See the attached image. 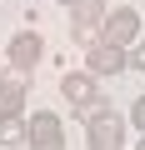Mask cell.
I'll return each mask as SVG.
<instances>
[{"mask_svg":"<svg viewBox=\"0 0 145 150\" xmlns=\"http://www.w3.org/2000/svg\"><path fill=\"white\" fill-rule=\"evenodd\" d=\"M80 120H85L90 150H120V145H125V115H115L110 100H90V105L80 110Z\"/></svg>","mask_w":145,"mask_h":150,"instance_id":"1","label":"cell"},{"mask_svg":"<svg viewBox=\"0 0 145 150\" xmlns=\"http://www.w3.org/2000/svg\"><path fill=\"white\" fill-rule=\"evenodd\" d=\"M105 0H70V35L75 45H95L100 40V20H105Z\"/></svg>","mask_w":145,"mask_h":150,"instance_id":"2","label":"cell"},{"mask_svg":"<svg viewBox=\"0 0 145 150\" xmlns=\"http://www.w3.org/2000/svg\"><path fill=\"white\" fill-rule=\"evenodd\" d=\"M135 35H140V10H135V5H115V10H105V20H100V40L130 50Z\"/></svg>","mask_w":145,"mask_h":150,"instance_id":"3","label":"cell"},{"mask_svg":"<svg viewBox=\"0 0 145 150\" xmlns=\"http://www.w3.org/2000/svg\"><path fill=\"white\" fill-rule=\"evenodd\" d=\"M25 145H30V150H65V125H60V115H55V110H35Z\"/></svg>","mask_w":145,"mask_h":150,"instance_id":"4","label":"cell"},{"mask_svg":"<svg viewBox=\"0 0 145 150\" xmlns=\"http://www.w3.org/2000/svg\"><path fill=\"white\" fill-rule=\"evenodd\" d=\"M10 70H20V75H30L40 60H45V40L35 35V30H20V35H10Z\"/></svg>","mask_w":145,"mask_h":150,"instance_id":"5","label":"cell"},{"mask_svg":"<svg viewBox=\"0 0 145 150\" xmlns=\"http://www.w3.org/2000/svg\"><path fill=\"white\" fill-rule=\"evenodd\" d=\"M85 70L90 75H120L125 70V50L110 45V40H95V45H85Z\"/></svg>","mask_w":145,"mask_h":150,"instance_id":"6","label":"cell"},{"mask_svg":"<svg viewBox=\"0 0 145 150\" xmlns=\"http://www.w3.org/2000/svg\"><path fill=\"white\" fill-rule=\"evenodd\" d=\"M60 95L75 105V110H85L90 100H100V90H95V75L90 70H75V75H60Z\"/></svg>","mask_w":145,"mask_h":150,"instance_id":"7","label":"cell"},{"mask_svg":"<svg viewBox=\"0 0 145 150\" xmlns=\"http://www.w3.org/2000/svg\"><path fill=\"white\" fill-rule=\"evenodd\" d=\"M5 115H25V75L20 70H10L0 80V120Z\"/></svg>","mask_w":145,"mask_h":150,"instance_id":"8","label":"cell"},{"mask_svg":"<svg viewBox=\"0 0 145 150\" xmlns=\"http://www.w3.org/2000/svg\"><path fill=\"white\" fill-rule=\"evenodd\" d=\"M25 135H30V120L25 115H5V120H0V145H5V150L25 145Z\"/></svg>","mask_w":145,"mask_h":150,"instance_id":"9","label":"cell"},{"mask_svg":"<svg viewBox=\"0 0 145 150\" xmlns=\"http://www.w3.org/2000/svg\"><path fill=\"white\" fill-rule=\"evenodd\" d=\"M125 70H135V75H145V40H135V45L125 50Z\"/></svg>","mask_w":145,"mask_h":150,"instance_id":"10","label":"cell"},{"mask_svg":"<svg viewBox=\"0 0 145 150\" xmlns=\"http://www.w3.org/2000/svg\"><path fill=\"white\" fill-rule=\"evenodd\" d=\"M125 120H130V125H135V130H140V135H145V95H140V100H135V105H130V115H125Z\"/></svg>","mask_w":145,"mask_h":150,"instance_id":"11","label":"cell"},{"mask_svg":"<svg viewBox=\"0 0 145 150\" xmlns=\"http://www.w3.org/2000/svg\"><path fill=\"white\" fill-rule=\"evenodd\" d=\"M135 150H145V135H140V145H135Z\"/></svg>","mask_w":145,"mask_h":150,"instance_id":"12","label":"cell"},{"mask_svg":"<svg viewBox=\"0 0 145 150\" xmlns=\"http://www.w3.org/2000/svg\"><path fill=\"white\" fill-rule=\"evenodd\" d=\"M60 5H70V0H60Z\"/></svg>","mask_w":145,"mask_h":150,"instance_id":"13","label":"cell"}]
</instances>
